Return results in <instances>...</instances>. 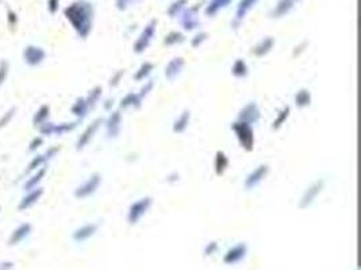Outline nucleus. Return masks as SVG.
Listing matches in <instances>:
<instances>
[{
	"mask_svg": "<svg viewBox=\"0 0 361 270\" xmlns=\"http://www.w3.org/2000/svg\"><path fill=\"white\" fill-rule=\"evenodd\" d=\"M65 16L72 23V26L75 27V30L77 31L80 37H88V34L91 33V29H92V4L88 3V2H84V0L76 2V3L71 4L65 10Z\"/></svg>",
	"mask_w": 361,
	"mask_h": 270,
	"instance_id": "obj_1",
	"label": "nucleus"
},
{
	"mask_svg": "<svg viewBox=\"0 0 361 270\" xmlns=\"http://www.w3.org/2000/svg\"><path fill=\"white\" fill-rule=\"evenodd\" d=\"M231 130L234 131L235 137L238 139L239 144L245 149L246 152H252L254 149V131L249 123L234 122L231 124Z\"/></svg>",
	"mask_w": 361,
	"mask_h": 270,
	"instance_id": "obj_2",
	"label": "nucleus"
},
{
	"mask_svg": "<svg viewBox=\"0 0 361 270\" xmlns=\"http://www.w3.org/2000/svg\"><path fill=\"white\" fill-rule=\"evenodd\" d=\"M153 204L152 197H142V199L137 200L131 204L127 212V222L129 224H137L142 219V216L149 211Z\"/></svg>",
	"mask_w": 361,
	"mask_h": 270,
	"instance_id": "obj_3",
	"label": "nucleus"
},
{
	"mask_svg": "<svg viewBox=\"0 0 361 270\" xmlns=\"http://www.w3.org/2000/svg\"><path fill=\"white\" fill-rule=\"evenodd\" d=\"M156 27H157L156 19H153V20H150V22L146 25L145 29L142 30L141 35H139L137 41L134 42V46H133L134 53H137V54H142V53L145 52L146 49L149 48L150 44H152L153 41V38H154V35H156Z\"/></svg>",
	"mask_w": 361,
	"mask_h": 270,
	"instance_id": "obj_4",
	"label": "nucleus"
},
{
	"mask_svg": "<svg viewBox=\"0 0 361 270\" xmlns=\"http://www.w3.org/2000/svg\"><path fill=\"white\" fill-rule=\"evenodd\" d=\"M325 188V180L324 178H318L316 181L310 185L309 188L306 189L303 196H302L300 201H299V208L300 210H307L311 204L315 201V199L320 195V192Z\"/></svg>",
	"mask_w": 361,
	"mask_h": 270,
	"instance_id": "obj_5",
	"label": "nucleus"
},
{
	"mask_svg": "<svg viewBox=\"0 0 361 270\" xmlns=\"http://www.w3.org/2000/svg\"><path fill=\"white\" fill-rule=\"evenodd\" d=\"M197 10H199V7H191L184 8L180 12V26L186 31H194L200 26V20L197 18Z\"/></svg>",
	"mask_w": 361,
	"mask_h": 270,
	"instance_id": "obj_6",
	"label": "nucleus"
},
{
	"mask_svg": "<svg viewBox=\"0 0 361 270\" xmlns=\"http://www.w3.org/2000/svg\"><path fill=\"white\" fill-rule=\"evenodd\" d=\"M268 173L269 167L267 163L258 165L253 172H250V173L246 176L245 181H244V186H245L246 191H252V189L256 188L257 185L264 181L265 177L268 176Z\"/></svg>",
	"mask_w": 361,
	"mask_h": 270,
	"instance_id": "obj_7",
	"label": "nucleus"
},
{
	"mask_svg": "<svg viewBox=\"0 0 361 270\" xmlns=\"http://www.w3.org/2000/svg\"><path fill=\"white\" fill-rule=\"evenodd\" d=\"M260 118H261L260 108H258L256 101H250V103H248L246 106H244V107L239 110L237 120H239V122L249 123L250 126H253V124H256V123L260 120Z\"/></svg>",
	"mask_w": 361,
	"mask_h": 270,
	"instance_id": "obj_8",
	"label": "nucleus"
},
{
	"mask_svg": "<svg viewBox=\"0 0 361 270\" xmlns=\"http://www.w3.org/2000/svg\"><path fill=\"white\" fill-rule=\"evenodd\" d=\"M246 253H248V244L241 242V243H237L235 246L230 247L226 252V254L224 256V263L226 265H235V263L241 262L242 259L246 257Z\"/></svg>",
	"mask_w": 361,
	"mask_h": 270,
	"instance_id": "obj_9",
	"label": "nucleus"
},
{
	"mask_svg": "<svg viewBox=\"0 0 361 270\" xmlns=\"http://www.w3.org/2000/svg\"><path fill=\"white\" fill-rule=\"evenodd\" d=\"M101 182H102L101 174H97V173L92 174V176H91V177L82 185V186H78V188L76 189L75 196L78 197V199H84V197L91 196L92 193L96 192V189L99 188Z\"/></svg>",
	"mask_w": 361,
	"mask_h": 270,
	"instance_id": "obj_10",
	"label": "nucleus"
},
{
	"mask_svg": "<svg viewBox=\"0 0 361 270\" xmlns=\"http://www.w3.org/2000/svg\"><path fill=\"white\" fill-rule=\"evenodd\" d=\"M184 65H186V59L183 58V57H175V58H172L171 61L168 63L167 67H165V77H167L169 81H175L176 78H177V76L182 73Z\"/></svg>",
	"mask_w": 361,
	"mask_h": 270,
	"instance_id": "obj_11",
	"label": "nucleus"
},
{
	"mask_svg": "<svg viewBox=\"0 0 361 270\" xmlns=\"http://www.w3.org/2000/svg\"><path fill=\"white\" fill-rule=\"evenodd\" d=\"M121 124H122V114L121 111L112 112L106 122L108 138H118L121 134Z\"/></svg>",
	"mask_w": 361,
	"mask_h": 270,
	"instance_id": "obj_12",
	"label": "nucleus"
},
{
	"mask_svg": "<svg viewBox=\"0 0 361 270\" xmlns=\"http://www.w3.org/2000/svg\"><path fill=\"white\" fill-rule=\"evenodd\" d=\"M258 0H241L238 3V7H237V11H235V18L233 20V25L231 26L237 29L239 26V23L244 20V18L246 16V14L252 10L257 4Z\"/></svg>",
	"mask_w": 361,
	"mask_h": 270,
	"instance_id": "obj_13",
	"label": "nucleus"
},
{
	"mask_svg": "<svg viewBox=\"0 0 361 270\" xmlns=\"http://www.w3.org/2000/svg\"><path fill=\"white\" fill-rule=\"evenodd\" d=\"M276 41L273 37H265L264 39H261L258 44L254 46L252 50H250V54H253L254 57H264L267 56L268 53H271V50L273 49V46H275Z\"/></svg>",
	"mask_w": 361,
	"mask_h": 270,
	"instance_id": "obj_14",
	"label": "nucleus"
},
{
	"mask_svg": "<svg viewBox=\"0 0 361 270\" xmlns=\"http://www.w3.org/2000/svg\"><path fill=\"white\" fill-rule=\"evenodd\" d=\"M299 0H279V3L276 4V7L271 11V18L279 19L283 18L284 15H287L288 12L294 8V6L298 3Z\"/></svg>",
	"mask_w": 361,
	"mask_h": 270,
	"instance_id": "obj_15",
	"label": "nucleus"
},
{
	"mask_svg": "<svg viewBox=\"0 0 361 270\" xmlns=\"http://www.w3.org/2000/svg\"><path fill=\"white\" fill-rule=\"evenodd\" d=\"M102 123H103V119H96V120H93V122L91 123L90 126L87 127V130L83 133L80 139H78L77 149H83L87 143H88V142L91 141V139H92L93 134L96 133V130L99 129V126H101Z\"/></svg>",
	"mask_w": 361,
	"mask_h": 270,
	"instance_id": "obj_16",
	"label": "nucleus"
},
{
	"mask_svg": "<svg viewBox=\"0 0 361 270\" xmlns=\"http://www.w3.org/2000/svg\"><path fill=\"white\" fill-rule=\"evenodd\" d=\"M229 163H230V161H229V157L226 156V153L218 150L215 154V159H214V171H215L216 176L225 174V172L229 168Z\"/></svg>",
	"mask_w": 361,
	"mask_h": 270,
	"instance_id": "obj_17",
	"label": "nucleus"
},
{
	"mask_svg": "<svg viewBox=\"0 0 361 270\" xmlns=\"http://www.w3.org/2000/svg\"><path fill=\"white\" fill-rule=\"evenodd\" d=\"M190 120H191V111L190 110H184L179 118L176 119L175 122H173V127H172L173 133L175 134L184 133V131L187 130V127H188V124H190Z\"/></svg>",
	"mask_w": 361,
	"mask_h": 270,
	"instance_id": "obj_18",
	"label": "nucleus"
},
{
	"mask_svg": "<svg viewBox=\"0 0 361 270\" xmlns=\"http://www.w3.org/2000/svg\"><path fill=\"white\" fill-rule=\"evenodd\" d=\"M97 231V224L95 223H91V224H86L83 226L82 229L76 230L75 234H73V239L77 242H83L91 238L92 235H95V233Z\"/></svg>",
	"mask_w": 361,
	"mask_h": 270,
	"instance_id": "obj_19",
	"label": "nucleus"
},
{
	"mask_svg": "<svg viewBox=\"0 0 361 270\" xmlns=\"http://www.w3.org/2000/svg\"><path fill=\"white\" fill-rule=\"evenodd\" d=\"M231 74L237 78H245L249 74V68L242 58H237L231 67Z\"/></svg>",
	"mask_w": 361,
	"mask_h": 270,
	"instance_id": "obj_20",
	"label": "nucleus"
},
{
	"mask_svg": "<svg viewBox=\"0 0 361 270\" xmlns=\"http://www.w3.org/2000/svg\"><path fill=\"white\" fill-rule=\"evenodd\" d=\"M295 104H296L299 108L309 107L310 104H311V92H310L309 89H299L298 92H296V95H295Z\"/></svg>",
	"mask_w": 361,
	"mask_h": 270,
	"instance_id": "obj_21",
	"label": "nucleus"
},
{
	"mask_svg": "<svg viewBox=\"0 0 361 270\" xmlns=\"http://www.w3.org/2000/svg\"><path fill=\"white\" fill-rule=\"evenodd\" d=\"M141 106H142V100L138 97V93H134V92L127 93L126 96L121 100V104H119V107L123 108V110L129 107L141 108Z\"/></svg>",
	"mask_w": 361,
	"mask_h": 270,
	"instance_id": "obj_22",
	"label": "nucleus"
},
{
	"mask_svg": "<svg viewBox=\"0 0 361 270\" xmlns=\"http://www.w3.org/2000/svg\"><path fill=\"white\" fill-rule=\"evenodd\" d=\"M230 3L231 0H211L209 6H207V8H206V15L207 16H214L219 10L227 7Z\"/></svg>",
	"mask_w": 361,
	"mask_h": 270,
	"instance_id": "obj_23",
	"label": "nucleus"
},
{
	"mask_svg": "<svg viewBox=\"0 0 361 270\" xmlns=\"http://www.w3.org/2000/svg\"><path fill=\"white\" fill-rule=\"evenodd\" d=\"M153 69H154V64L149 63V61H145V63L142 64L141 67H139L137 73L134 74V80L135 81H142V80H145V78L152 73Z\"/></svg>",
	"mask_w": 361,
	"mask_h": 270,
	"instance_id": "obj_24",
	"label": "nucleus"
},
{
	"mask_svg": "<svg viewBox=\"0 0 361 270\" xmlns=\"http://www.w3.org/2000/svg\"><path fill=\"white\" fill-rule=\"evenodd\" d=\"M45 57V53L39 48H29L26 52V58L29 64H39Z\"/></svg>",
	"mask_w": 361,
	"mask_h": 270,
	"instance_id": "obj_25",
	"label": "nucleus"
},
{
	"mask_svg": "<svg viewBox=\"0 0 361 270\" xmlns=\"http://www.w3.org/2000/svg\"><path fill=\"white\" fill-rule=\"evenodd\" d=\"M184 41H186V37H184V34L180 33V31H171V33L165 35L163 44L167 45V46H172V45L183 44Z\"/></svg>",
	"mask_w": 361,
	"mask_h": 270,
	"instance_id": "obj_26",
	"label": "nucleus"
},
{
	"mask_svg": "<svg viewBox=\"0 0 361 270\" xmlns=\"http://www.w3.org/2000/svg\"><path fill=\"white\" fill-rule=\"evenodd\" d=\"M290 112H291L290 106H286V107H284L283 110H282V111L277 114V116H276L275 120H273V123H272V129L279 130L280 127L283 126L284 123H286L287 119H288V116H290Z\"/></svg>",
	"mask_w": 361,
	"mask_h": 270,
	"instance_id": "obj_27",
	"label": "nucleus"
},
{
	"mask_svg": "<svg viewBox=\"0 0 361 270\" xmlns=\"http://www.w3.org/2000/svg\"><path fill=\"white\" fill-rule=\"evenodd\" d=\"M186 6L187 0H176V2H173V3L171 4V7L168 8V15H169L171 18H175V16H177V15L186 8Z\"/></svg>",
	"mask_w": 361,
	"mask_h": 270,
	"instance_id": "obj_28",
	"label": "nucleus"
},
{
	"mask_svg": "<svg viewBox=\"0 0 361 270\" xmlns=\"http://www.w3.org/2000/svg\"><path fill=\"white\" fill-rule=\"evenodd\" d=\"M88 108L90 107H88L86 99H78L75 106L72 107V112L75 115H77V116H80V118H83V116H86Z\"/></svg>",
	"mask_w": 361,
	"mask_h": 270,
	"instance_id": "obj_29",
	"label": "nucleus"
},
{
	"mask_svg": "<svg viewBox=\"0 0 361 270\" xmlns=\"http://www.w3.org/2000/svg\"><path fill=\"white\" fill-rule=\"evenodd\" d=\"M102 96V88L101 87H96L95 89H92V92L90 93V96H88V99H86L87 104H88V107L92 108L95 107V104H96V101L99 100V97Z\"/></svg>",
	"mask_w": 361,
	"mask_h": 270,
	"instance_id": "obj_30",
	"label": "nucleus"
},
{
	"mask_svg": "<svg viewBox=\"0 0 361 270\" xmlns=\"http://www.w3.org/2000/svg\"><path fill=\"white\" fill-rule=\"evenodd\" d=\"M207 38H209V34L206 33V31H200V33H197L196 35L192 38L191 46H192V48H199L203 42L207 41Z\"/></svg>",
	"mask_w": 361,
	"mask_h": 270,
	"instance_id": "obj_31",
	"label": "nucleus"
},
{
	"mask_svg": "<svg viewBox=\"0 0 361 270\" xmlns=\"http://www.w3.org/2000/svg\"><path fill=\"white\" fill-rule=\"evenodd\" d=\"M139 2H141V0H115V4L116 8H118L119 11H126L127 8L139 3Z\"/></svg>",
	"mask_w": 361,
	"mask_h": 270,
	"instance_id": "obj_32",
	"label": "nucleus"
},
{
	"mask_svg": "<svg viewBox=\"0 0 361 270\" xmlns=\"http://www.w3.org/2000/svg\"><path fill=\"white\" fill-rule=\"evenodd\" d=\"M153 87H154V80H149V81H148L145 84V87H144V88L141 89V92L138 93V97H139L141 100L145 99V97L148 96V95H149L150 91L153 89Z\"/></svg>",
	"mask_w": 361,
	"mask_h": 270,
	"instance_id": "obj_33",
	"label": "nucleus"
},
{
	"mask_svg": "<svg viewBox=\"0 0 361 270\" xmlns=\"http://www.w3.org/2000/svg\"><path fill=\"white\" fill-rule=\"evenodd\" d=\"M125 74H126V71H125V69H121V71L116 72V73L114 74V76L111 77V80H110V87H116V86H118Z\"/></svg>",
	"mask_w": 361,
	"mask_h": 270,
	"instance_id": "obj_34",
	"label": "nucleus"
},
{
	"mask_svg": "<svg viewBox=\"0 0 361 270\" xmlns=\"http://www.w3.org/2000/svg\"><path fill=\"white\" fill-rule=\"evenodd\" d=\"M216 250H218V242H215V241L210 242V243L205 247V256L206 257L214 256V254L216 253Z\"/></svg>",
	"mask_w": 361,
	"mask_h": 270,
	"instance_id": "obj_35",
	"label": "nucleus"
},
{
	"mask_svg": "<svg viewBox=\"0 0 361 270\" xmlns=\"http://www.w3.org/2000/svg\"><path fill=\"white\" fill-rule=\"evenodd\" d=\"M307 46H309V41L300 42V44H299L298 46H295L294 52H292V57H299V56H300L302 53L305 52L306 49H307Z\"/></svg>",
	"mask_w": 361,
	"mask_h": 270,
	"instance_id": "obj_36",
	"label": "nucleus"
},
{
	"mask_svg": "<svg viewBox=\"0 0 361 270\" xmlns=\"http://www.w3.org/2000/svg\"><path fill=\"white\" fill-rule=\"evenodd\" d=\"M41 193H42V191H37V192H34L33 195H31V196H29V197H27V199H26V201H25V203H23V204H21V208H22V207L25 208V207H27V205H29V204L34 203V201H35V199H38V197L41 196Z\"/></svg>",
	"mask_w": 361,
	"mask_h": 270,
	"instance_id": "obj_37",
	"label": "nucleus"
},
{
	"mask_svg": "<svg viewBox=\"0 0 361 270\" xmlns=\"http://www.w3.org/2000/svg\"><path fill=\"white\" fill-rule=\"evenodd\" d=\"M58 3H60V0H49V11L54 14L58 10Z\"/></svg>",
	"mask_w": 361,
	"mask_h": 270,
	"instance_id": "obj_38",
	"label": "nucleus"
},
{
	"mask_svg": "<svg viewBox=\"0 0 361 270\" xmlns=\"http://www.w3.org/2000/svg\"><path fill=\"white\" fill-rule=\"evenodd\" d=\"M179 178H180V176L177 173H172V174H169L167 177V181L168 182H176V181H179Z\"/></svg>",
	"mask_w": 361,
	"mask_h": 270,
	"instance_id": "obj_39",
	"label": "nucleus"
},
{
	"mask_svg": "<svg viewBox=\"0 0 361 270\" xmlns=\"http://www.w3.org/2000/svg\"><path fill=\"white\" fill-rule=\"evenodd\" d=\"M111 104H114V100H108L107 104H106V110H110V107H111Z\"/></svg>",
	"mask_w": 361,
	"mask_h": 270,
	"instance_id": "obj_40",
	"label": "nucleus"
}]
</instances>
